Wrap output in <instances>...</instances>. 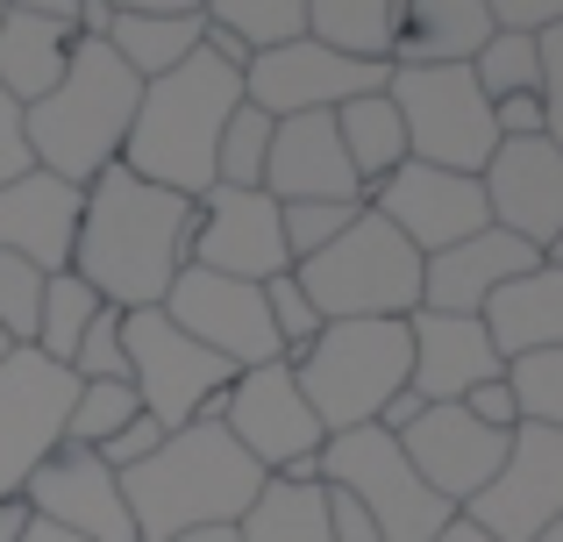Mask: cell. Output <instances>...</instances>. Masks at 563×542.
<instances>
[{"instance_id":"1","label":"cell","mask_w":563,"mask_h":542,"mask_svg":"<svg viewBox=\"0 0 563 542\" xmlns=\"http://www.w3.org/2000/svg\"><path fill=\"white\" fill-rule=\"evenodd\" d=\"M186 243H192V200L143 186L136 172L108 165L86 186V214H79V243H71V272L122 314L165 307L172 278L186 272Z\"/></svg>"},{"instance_id":"2","label":"cell","mask_w":563,"mask_h":542,"mask_svg":"<svg viewBox=\"0 0 563 542\" xmlns=\"http://www.w3.org/2000/svg\"><path fill=\"white\" fill-rule=\"evenodd\" d=\"M257 493L264 472L235 450V435L221 421H192V429L165 435L136 472H122L136 542H172L186 529H235Z\"/></svg>"},{"instance_id":"3","label":"cell","mask_w":563,"mask_h":542,"mask_svg":"<svg viewBox=\"0 0 563 542\" xmlns=\"http://www.w3.org/2000/svg\"><path fill=\"white\" fill-rule=\"evenodd\" d=\"M243 108V79L221 71L207 51H192L179 71L143 86L136 122H129V143L114 165L136 172L143 186H165L179 200H200L214 186V143L229 129V114Z\"/></svg>"},{"instance_id":"4","label":"cell","mask_w":563,"mask_h":542,"mask_svg":"<svg viewBox=\"0 0 563 542\" xmlns=\"http://www.w3.org/2000/svg\"><path fill=\"white\" fill-rule=\"evenodd\" d=\"M136 100H143V79L108 43H71L65 79H57L36 108H22V136H29L36 172H51V179H65V186L86 193V186L122 157Z\"/></svg>"},{"instance_id":"5","label":"cell","mask_w":563,"mask_h":542,"mask_svg":"<svg viewBox=\"0 0 563 542\" xmlns=\"http://www.w3.org/2000/svg\"><path fill=\"white\" fill-rule=\"evenodd\" d=\"M292 386L321 435L372 429L378 407L407 392V321H321L307 357H292Z\"/></svg>"},{"instance_id":"6","label":"cell","mask_w":563,"mask_h":542,"mask_svg":"<svg viewBox=\"0 0 563 542\" xmlns=\"http://www.w3.org/2000/svg\"><path fill=\"white\" fill-rule=\"evenodd\" d=\"M292 286L321 321H407L421 307V251L364 208L321 257L292 265Z\"/></svg>"},{"instance_id":"7","label":"cell","mask_w":563,"mask_h":542,"mask_svg":"<svg viewBox=\"0 0 563 542\" xmlns=\"http://www.w3.org/2000/svg\"><path fill=\"white\" fill-rule=\"evenodd\" d=\"M385 100H393L399 129H407V157L413 165L456 172V179H478L493 165L499 136H493V100L478 93L471 65H393L385 71Z\"/></svg>"},{"instance_id":"8","label":"cell","mask_w":563,"mask_h":542,"mask_svg":"<svg viewBox=\"0 0 563 542\" xmlns=\"http://www.w3.org/2000/svg\"><path fill=\"white\" fill-rule=\"evenodd\" d=\"M321 486L350 493V500L372 515L378 542H435L442 521L456 515L450 500H435V493L413 478V464L399 457V443L385 429H350V435H329L314 457Z\"/></svg>"},{"instance_id":"9","label":"cell","mask_w":563,"mask_h":542,"mask_svg":"<svg viewBox=\"0 0 563 542\" xmlns=\"http://www.w3.org/2000/svg\"><path fill=\"white\" fill-rule=\"evenodd\" d=\"M221 429L235 435L250 464L264 478H292V486H321L314 457H321V421L314 407L292 386V364H257V372H235L221 392Z\"/></svg>"},{"instance_id":"10","label":"cell","mask_w":563,"mask_h":542,"mask_svg":"<svg viewBox=\"0 0 563 542\" xmlns=\"http://www.w3.org/2000/svg\"><path fill=\"white\" fill-rule=\"evenodd\" d=\"M122 350H129V386H136L143 414L157 421L165 435L207 421V407L229 392V364L214 350H200L192 335H179L165 321V307H143V314L122 321Z\"/></svg>"},{"instance_id":"11","label":"cell","mask_w":563,"mask_h":542,"mask_svg":"<svg viewBox=\"0 0 563 542\" xmlns=\"http://www.w3.org/2000/svg\"><path fill=\"white\" fill-rule=\"evenodd\" d=\"M71 400H79V378L65 364L36 357V350L0 357V500H14L65 450Z\"/></svg>"},{"instance_id":"12","label":"cell","mask_w":563,"mask_h":542,"mask_svg":"<svg viewBox=\"0 0 563 542\" xmlns=\"http://www.w3.org/2000/svg\"><path fill=\"white\" fill-rule=\"evenodd\" d=\"M165 321L179 335H192L200 350H214L229 372H257V364H286L278 357L272 314H264V286H243V278H221L186 265L165 292Z\"/></svg>"},{"instance_id":"13","label":"cell","mask_w":563,"mask_h":542,"mask_svg":"<svg viewBox=\"0 0 563 542\" xmlns=\"http://www.w3.org/2000/svg\"><path fill=\"white\" fill-rule=\"evenodd\" d=\"M357 93H385V65L335 57L329 43H314V36L278 43V51L250 57V71H243V108L272 114V122H292V114H335Z\"/></svg>"},{"instance_id":"14","label":"cell","mask_w":563,"mask_h":542,"mask_svg":"<svg viewBox=\"0 0 563 542\" xmlns=\"http://www.w3.org/2000/svg\"><path fill=\"white\" fill-rule=\"evenodd\" d=\"M186 265L243 278V286H272L292 272L286 236H278V200L272 193H229V186H207L192 200V243Z\"/></svg>"},{"instance_id":"15","label":"cell","mask_w":563,"mask_h":542,"mask_svg":"<svg viewBox=\"0 0 563 542\" xmlns=\"http://www.w3.org/2000/svg\"><path fill=\"white\" fill-rule=\"evenodd\" d=\"M493 542H536L542 529L563 521V435L556 429H514L507 464L493 472V486L464 507Z\"/></svg>"},{"instance_id":"16","label":"cell","mask_w":563,"mask_h":542,"mask_svg":"<svg viewBox=\"0 0 563 542\" xmlns=\"http://www.w3.org/2000/svg\"><path fill=\"white\" fill-rule=\"evenodd\" d=\"M393 443H399V457L413 464V478H421L435 500H450L456 515H464V507L493 486V472L507 464V443H514V435L471 421L464 407H421V414H413V429L393 435Z\"/></svg>"},{"instance_id":"17","label":"cell","mask_w":563,"mask_h":542,"mask_svg":"<svg viewBox=\"0 0 563 542\" xmlns=\"http://www.w3.org/2000/svg\"><path fill=\"white\" fill-rule=\"evenodd\" d=\"M478 193L493 229L521 236L528 251L550 257L563 243V151L550 136H528V143H499L493 165L478 172Z\"/></svg>"},{"instance_id":"18","label":"cell","mask_w":563,"mask_h":542,"mask_svg":"<svg viewBox=\"0 0 563 542\" xmlns=\"http://www.w3.org/2000/svg\"><path fill=\"white\" fill-rule=\"evenodd\" d=\"M364 208H372L385 229H399V236H407L421 257H435V251H450V243H464V236H478V229H493L478 179H456V172L413 165V157L378 186L372 200H364Z\"/></svg>"},{"instance_id":"19","label":"cell","mask_w":563,"mask_h":542,"mask_svg":"<svg viewBox=\"0 0 563 542\" xmlns=\"http://www.w3.org/2000/svg\"><path fill=\"white\" fill-rule=\"evenodd\" d=\"M493 378H507V364L478 314H428V307L407 314V392L421 407H456Z\"/></svg>"},{"instance_id":"20","label":"cell","mask_w":563,"mask_h":542,"mask_svg":"<svg viewBox=\"0 0 563 542\" xmlns=\"http://www.w3.org/2000/svg\"><path fill=\"white\" fill-rule=\"evenodd\" d=\"M22 500H29V515H36V521H51V529H65V535H79V542H136L122 478H114L93 450H79V443L57 450V457L22 486Z\"/></svg>"},{"instance_id":"21","label":"cell","mask_w":563,"mask_h":542,"mask_svg":"<svg viewBox=\"0 0 563 542\" xmlns=\"http://www.w3.org/2000/svg\"><path fill=\"white\" fill-rule=\"evenodd\" d=\"M79 214H86V193L51 172L29 165L22 179L0 186V251L36 265L43 278L51 272H71V243H79Z\"/></svg>"},{"instance_id":"22","label":"cell","mask_w":563,"mask_h":542,"mask_svg":"<svg viewBox=\"0 0 563 542\" xmlns=\"http://www.w3.org/2000/svg\"><path fill=\"white\" fill-rule=\"evenodd\" d=\"M536 265H542V251H528L521 236H507V229H478V236L421 257V307H428V314H485V300H493L499 286L528 278Z\"/></svg>"},{"instance_id":"23","label":"cell","mask_w":563,"mask_h":542,"mask_svg":"<svg viewBox=\"0 0 563 542\" xmlns=\"http://www.w3.org/2000/svg\"><path fill=\"white\" fill-rule=\"evenodd\" d=\"M264 193L278 208L292 200H357L364 186L343 157V136H335V114H292V122H272V157H264Z\"/></svg>"},{"instance_id":"24","label":"cell","mask_w":563,"mask_h":542,"mask_svg":"<svg viewBox=\"0 0 563 542\" xmlns=\"http://www.w3.org/2000/svg\"><path fill=\"white\" fill-rule=\"evenodd\" d=\"M71 43H79V0H14L0 22V93L36 108L65 79Z\"/></svg>"},{"instance_id":"25","label":"cell","mask_w":563,"mask_h":542,"mask_svg":"<svg viewBox=\"0 0 563 542\" xmlns=\"http://www.w3.org/2000/svg\"><path fill=\"white\" fill-rule=\"evenodd\" d=\"M200 36H207V8H192V0H136V8H114V22H108V51L143 86L179 71L200 51Z\"/></svg>"},{"instance_id":"26","label":"cell","mask_w":563,"mask_h":542,"mask_svg":"<svg viewBox=\"0 0 563 542\" xmlns=\"http://www.w3.org/2000/svg\"><path fill=\"white\" fill-rule=\"evenodd\" d=\"M485 335H493L499 364L514 357H536V350H563V265L542 257L528 278H514V286H499L493 300H485Z\"/></svg>"},{"instance_id":"27","label":"cell","mask_w":563,"mask_h":542,"mask_svg":"<svg viewBox=\"0 0 563 542\" xmlns=\"http://www.w3.org/2000/svg\"><path fill=\"white\" fill-rule=\"evenodd\" d=\"M493 43V14L485 0H407V22H399L393 65H471V57Z\"/></svg>"},{"instance_id":"28","label":"cell","mask_w":563,"mask_h":542,"mask_svg":"<svg viewBox=\"0 0 563 542\" xmlns=\"http://www.w3.org/2000/svg\"><path fill=\"white\" fill-rule=\"evenodd\" d=\"M407 22V0H307V36L329 43L335 57L393 71V43Z\"/></svg>"},{"instance_id":"29","label":"cell","mask_w":563,"mask_h":542,"mask_svg":"<svg viewBox=\"0 0 563 542\" xmlns=\"http://www.w3.org/2000/svg\"><path fill=\"white\" fill-rule=\"evenodd\" d=\"M335 136H343V157H350V172H357L364 200H372L378 186L407 165V129H399V114H393V100H385V93L343 100V108H335Z\"/></svg>"},{"instance_id":"30","label":"cell","mask_w":563,"mask_h":542,"mask_svg":"<svg viewBox=\"0 0 563 542\" xmlns=\"http://www.w3.org/2000/svg\"><path fill=\"white\" fill-rule=\"evenodd\" d=\"M243 542H329V493L292 486V478H264L250 515L235 521Z\"/></svg>"},{"instance_id":"31","label":"cell","mask_w":563,"mask_h":542,"mask_svg":"<svg viewBox=\"0 0 563 542\" xmlns=\"http://www.w3.org/2000/svg\"><path fill=\"white\" fill-rule=\"evenodd\" d=\"M100 314V292L86 286L79 272H51L43 278V307H36V357H51V364H65L71 372V350H79V335H86V321Z\"/></svg>"},{"instance_id":"32","label":"cell","mask_w":563,"mask_h":542,"mask_svg":"<svg viewBox=\"0 0 563 542\" xmlns=\"http://www.w3.org/2000/svg\"><path fill=\"white\" fill-rule=\"evenodd\" d=\"M207 22L229 29L250 57H264V51H278V43L307 36V0H214Z\"/></svg>"},{"instance_id":"33","label":"cell","mask_w":563,"mask_h":542,"mask_svg":"<svg viewBox=\"0 0 563 542\" xmlns=\"http://www.w3.org/2000/svg\"><path fill=\"white\" fill-rule=\"evenodd\" d=\"M264 157H272V114L235 108L229 129H221V143H214V186H229V193H264Z\"/></svg>"},{"instance_id":"34","label":"cell","mask_w":563,"mask_h":542,"mask_svg":"<svg viewBox=\"0 0 563 542\" xmlns=\"http://www.w3.org/2000/svg\"><path fill=\"white\" fill-rule=\"evenodd\" d=\"M136 414H143L136 386H122V378H93V386H79V400H71L65 443H79V450H100L108 435H122Z\"/></svg>"},{"instance_id":"35","label":"cell","mask_w":563,"mask_h":542,"mask_svg":"<svg viewBox=\"0 0 563 542\" xmlns=\"http://www.w3.org/2000/svg\"><path fill=\"white\" fill-rule=\"evenodd\" d=\"M471 79H478L485 100L536 93V86H542V51H536V36H499V29H493V43L471 57Z\"/></svg>"},{"instance_id":"36","label":"cell","mask_w":563,"mask_h":542,"mask_svg":"<svg viewBox=\"0 0 563 542\" xmlns=\"http://www.w3.org/2000/svg\"><path fill=\"white\" fill-rule=\"evenodd\" d=\"M514 407H521L528 429H556L563 435V350H536V357L507 364Z\"/></svg>"},{"instance_id":"37","label":"cell","mask_w":563,"mask_h":542,"mask_svg":"<svg viewBox=\"0 0 563 542\" xmlns=\"http://www.w3.org/2000/svg\"><path fill=\"white\" fill-rule=\"evenodd\" d=\"M357 214H364L357 200H292V208H278V236H286V257H292V265L321 257L350 222H357Z\"/></svg>"},{"instance_id":"38","label":"cell","mask_w":563,"mask_h":542,"mask_svg":"<svg viewBox=\"0 0 563 542\" xmlns=\"http://www.w3.org/2000/svg\"><path fill=\"white\" fill-rule=\"evenodd\" d=\"M122 307H108L100 300V314L86 321V335H79V350H71V378L79 386H93V378H122L129 386V350H122Z\"/></svg>"},{"instance_id":"39","label":"cell","mask_w":563,"mask_h":542,"mask_svg":"<svg viewBox=\"0 0 563 542\" xmlns=\"http://www.w3.org/2000/svg\"><path fill=\"white\" fill-rule=\"evenodd\" d=\"M36 307H43V272L0 251V335H8L14 350L36 343Z\"/></svg>"},{"instance_id":"40","label":"cell","mask_w":563,"mask_h":542,"mask_svg":"<svg viewBox=\"0 0 563 542\" xmlns=\"http://www.w3.org/2000/svg\"><path fill=\"white\" fill-rule=\"evenodd\" d=\"M264 314H272V335H278V357H286V364H292V357H307V343L321 335V314L307 307V292L292 286V272L264 286Z\"/></svg>"},{"instance_id":"41","label":"cell","mask_w":563,"mask_h":542,"mask_svg":"<svg viewBox=\"0 0 563 542\" xmlns=\"http://www.w3.org/2000/svg\"><path fill=\"white\" fill-rule=\"evenodd\" d=\"M536 51H542V86H536V100H542V136L563 151V22L550 29V36H536Z\"/></svg>"},{"instance_id":"42","label":"cell","mask_w":563,"mask_h":542,"mask_svg":"<svg viewBox=\"0 0 563 542\" xmlns=\"http://www.w3.org/2000/svg\"><path fill=\"white\" fill-rule=\"evenodd\" d=\"M499 36H550L563 22V0H485Z\"/></svg>"},{"instance_id":"43","label":"cell","mask_w":563,"mask_h":542,"mask_svg":"<svg viewBox=\"0 0 563 542\" xmlns=\"http://www.w3.org/2000/svg\"><path fill=\"white\" fill-rule=\"evenodd\" d=\"M157 443H165V429H157V421H151V414H136V421H129V429H122V435H108V443H100V450H93V457H100V464H108V472H114V478H122V472H136V464H143V457H151V450H157Z\"/></svg>"},{"instance_id":"44","label":"cell","mask_w":563,"mask_h":542,"mask_svg":"<svg viewBox=\"0 0 563 542\" xmlns=\"http://www.w3.org/2000/svg\"><path fill=\"white\" fill-rule=\"evenodd\" d=\"M456 407H464L471 421H485V429H499V435H514V429H521V407H514V386H507V378H493V386L464 392Z\"/></svg>"},{"instance_id":"45","label":"cell","mask_w":563,"mask_h":542,"mask_svg":"<svg viewBox=\"0 0 563 542\" xmlns=\"http://www.w3.org/2000/svg\"><path fill=\"white\" fill-rule=\"evenodd\" d=\"M29 165H36V157H29V136H22V100L0 93V186L22 179Z\"/></svg>"},{"instance_id":"46","label":"cell","mask_w":563,"mask_h":542,"mask_svg":"<svg viewBox=\"0 0 563 542\" xmlns=\"http://www.w3.org/2000/svg\"><path fill=\"white\" fill-rule=\"evenodd\" d=\"M29 521H36V515H29L22 493H14V500H0V542H22V535H29Z\"/></svg>"},{"instance_id":"47","label":"cell","mask_w":563,"mask_h":542,"mask_svg":"<svg viewBox=\"0 0 563 542\" xmlns=\"http://www.w3.org/2000/svg\"><path fill=\"white\" fill-rule=\"evenodd\" d=\"M435 542H493V535H485V529H478L471 515H450V521H442V535H435Z\"/></svg>"},{"instance_id":"48","label":"cell","mask_w":563,"mask_h":542,"mask_svg":"<svg viewBox=\"0 0 563 542\" xmlns=\"http://www.w3.org/2000/svg\"><path fill=\"white\" fill-rule=\"evenodd\" d=\"M172 542H243L235 529H186V535H172Z\"/></svg>"},{"instance_id":"49","label":"cell","mask_w":563,"mask_h":542,"mask_svg":"<svg viewBox=\"0 0 563 542\" xmlns=\"http://www.w3.org/2000/svg\"><path fill=\"white\" fill-rule=\"evenodd\" d=\"M22 542H79V535H65V529H51V521H29V535Z\"/></svg>"},{"instance_id":"50","label":"cell","mask_w":563,"mask_h":542,"mask_svg":"<svg viewBox=\"0 0 563 542\" xmlns=\"http://www.w3.org/2000/svg\"><path fill=\"white\" fill-rule=\"evenodd\" d=\"M536 542H563V521H556V529H542V535H536Z\"/></svg>"},{"instance_id":"51","label":"cell","mask_w":563,"mask_h":542,"mask_svg":"<svg viewBox=\"0 0 563 542\" xmlns=\"http://www.w3.org/2000/svg\"><path fill=\"white\" fill-rule=\"evenodd\" d=\"M550 265H563V243H556V251H550Z\"/></svg>"},{"instance_id":"52","label":"cell","mask_w":563,"mask_h":542,"mask_svg":"<svg viewBox=\"0 0 563 542\" xmlns=\"http://www.w3.org/2000/svg\"><path fill=\"white\" fill-rule=\"evenodd\" d=\"M8 350H14V343H8V335H0V357H8Z\"/></svg>"},{"instance_id":"53","label":"cell","mask_w":563,"mask_h":542,"mask_svg":"<svg viewBox=\"0 0 563 542\" xmlns=\"http://www.w3.org/2000/svg\"><path fill=\"white\" fill-rule=\"evenodd\" d=\"M0 22H8V0H0Z\"/></svg>"}]
</instances>
